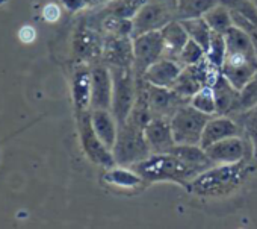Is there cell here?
<instances>
[{"label":"cell","instance_id":"obj_2","mask_svg":"<svg viewBox=\"0 0 257 229\" xmlns=\"http://www.w3.org/2000/svg\"><path fill=\"white\" fill-rule=\"evenodd\" d=\"M19 37L23 43H31L35 40V31L29 26H25L20 32H19Z\"/></svg>","mask_w":257,"mask_h":229},{"label":"cell","instance_id":"obj_1","mask_svg":"<svg viewBox=\"0 0 257 229\" xmlns=\"http://www.w3.org/2000/svg\"><path fill=\"white\" fill-rule=\"evenodd\" d=\"M44 19L49 22H55L59 19V8L55 5H49L44 8Z\"/></svg>","mask_w":257,"mask_h":229}]
</instances>
